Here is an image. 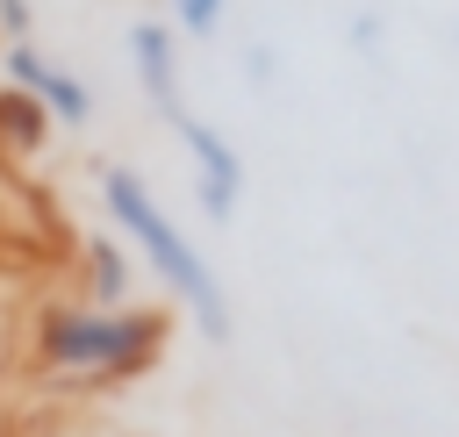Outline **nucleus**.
I'll return each instance as SVG.
<instances>
[{"label":"nucleus","mask_w":459,"mask_h":437,"mask_svg":"<svg viewBox=\"0 0 459 437\" xmlns=\"http://www.w3.org/2000/svg\"><path fill=\"white\" fill-rule=\"evenodd\" d=\"M0 29H7L14 43H29V0H0Z\"/></svg>","instance_id":"obj_9"},{"label":"nucleus","mask_w":459,"mask_h":437,"mask_svg":"<svg viewBox=\"0 0 459 437\" xmlns=\"http://www.w3.org/2000/svg\"><path fill=\"white\" fill-rule=\"evenodd\" d=\"M129 57H136V79H143V93L158 100V115L179 122V115H186V107H179V36H172L165 21H136V29H129Z\"/></svg>","instance_id":"obj_4"},{"label":"nucleus","mask_w":459,"mask_h":437,"mask_svg":"<svg viewBox=\"0 0 459 437\" xmlns=\"http://www.w3.org/2000/svg\"><path fill=\"white\" fill-rule=\"evenodd\" d=\"M79 301L86 308H129V251L115 236L79 244Z\"/></svg>","instance_id":"obj_5"},{"label":"nucleus","mask_w":459,"mask_h":437,"mask_svg":"<svg viewBox=\"0 0 459 437\" xmlns=\"http://www.w3.org/2000/svg\"><path fill=\"white\" fill-rule=\"evenodd\" d=\"M36 365L43 373H65V380H86V387H122L136 373L158 365L165 351V308H86V301H50L36 308Z\"/></svg>","instance_id":"obj_1"},{"label":"nucleus","mask_w":459,"mask_h":437,"mask_svg":"<svg viewBox=\"0 0 459 437\" xmlns=\"http://www.w3.org/2000/svg\"><path fill=\"white\" fill-rule=\"evenodd\" d=\"M222 7L230 0H172V21H179V36H215L222 29Z\"/></svg>","instance_id":"obj_8"},{"label":"nucleus","mask_w":459,"mask_h":437,"mask_svg":"<svg viewBox=\"0 0 459 437\" xmlns=\"http://www.w3.org/2000/svg\"><path fill=\"white\" fill-rule=\"evenodd\" d=\"M244 72L251 79H273V50H244Z\"/></svg>","instance_id":"obj_11"},{"label":"nucleus","mask_w":459,"mask_h":437,"mask_svg":"<svg viewBox=\"0 0 459 437\" xmlns=\"http://www.w3.org/2000/svg\"><path fill=\"white\" fill-rule=\"evenodd\" d=\"M36 100L50 107V122H86V115H93V93H86V86H79L72 72H57V64L43 72V86H36Z\"/></svg>","instance_id":"obj_7"},{"label":"nucleus","mask_w":459,"mask_h":437,"mask_svg":"<svg viewBox=\"0 0 459 437\" xmlns=\"http://www.w3.org/2000/svg\"><path fill=\"white\" fill-rule=\"evenodd\" d=\"M100 208H108V222L129 236V251L143 258V272L201 322V337L208 344H222L230 337V301H222V279L208 272V258L194 251V236L158 208V193L129 172V165H108L100 172Z\"/></svg>","instance_id":"obj_2"},{"label":"nucleus","mask_w":459,"mask_h":437,"mask_svg":"<svg viewBox=\"0 0 459 437\" xmlns=\"http://www.w3.org/2000/svg\"><path fill=\"white\" fill-rule=\"evenodd\" d=\"M351 43L373 50V43H380V14H359V21H351Z\"/></svg>","instance_id":"obj_10"},{"label":"nucleus","mask_w":459,"mask_h":437,"mask_svg":"<svg viewBox=\"0 0 459 437\" xmlns=\"http://www.w3.org/2000/svg\"><path fill=\"white\" fill-rule=\"evenodd\" d=\"M43 136H50V107L22 86H0V143L7 150H43Z\"/></svg>","instance_id":"obj_6"},{"label":"nucleus","mask_w":459,"mask_h":437,"mask_svg":"<svg viewBox=\"0 0 459 437\" xmlns=\"http://www.w3.org/2000/svg\"><path fill=\"white\" fill-rule=\"evenodd\" d=\"M172 129L186 136V158H194V193H201V208H208L215 222H230V215H237V193H244V158L230 150V136H222L215 122H194V115H179Z\"/></svg>","instance_id":"obj_3"}]
</instances>
